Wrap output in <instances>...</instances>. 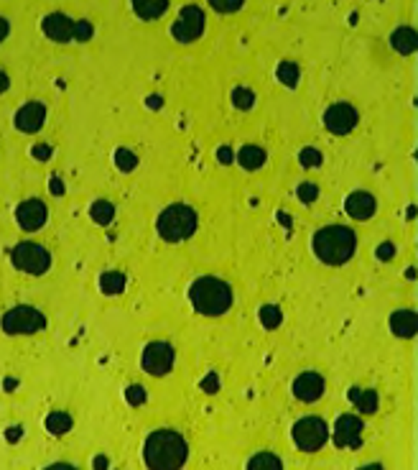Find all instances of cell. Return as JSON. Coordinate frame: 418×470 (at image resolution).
<instances>
[{
	"mask_svg": "<svg viewBox=\"0 0 418 470\" xmlns=\"http://www.w3.org/2000/svg\"><path fill=\"white\" fill-rule=\"evenodd\" d=\"M204 389H207V391H209V393H212L214 389H217V378H214V376L207 378V381H204Z\"/></svg>",
	"mask_w": 418,
	"mask_h": 470,
	"instance_id": "cell-40",
	"label": "cell"
},
{
	"mask_svg": "<svg viewBox=\"0 0 418 470\" xmlns=\"http://www.w3.org/2000/svg\"><path fill=\"white\" fill-rule=\"evenodd\" d=\"M248 470H283V462L281 457L273 453H258L250 457Z\"/></svg>",
	"mask_w": 418,
	"mask_h": 470,
	"instance_id": "cell-22",
	"label": "cell"
},
{
	"mask_svg": "<svg viewBox=\"0 0 418 470\" xmlns=\"http://www.w3.org/2000/svg\"><path fill=\"white\" fill-rule=\"evenodd\" d=\"M237 162L240 166L248 171H255L260 169L263 164H266V148L263 146H255V143H248V146L240 148V154H237Z\"/></svg>",
	"mask_w": 418,
	"mask_h": 470,
	"instance_id": "cell-19",
	"label": "cell"
},
{
	"mask_svg": "<svg viewBox=\"0 0 418 470\" xmlns=\"http://www.w3.org/2000/svg\"><path fill=\"white\" fill-rule=\"evenodd\" d=\"M281 320H283V315L275 304H266V307L260 309V322H263L266 330H275V327L281 324Z\"/></svg>",
	"mask_w": 418,
	"mask_h": 470,
	"instance_id": "cell-27",
	"label": "cell"
},
{
	"mask_svg": "<svg viewBox=\"0 0 418 470\" xmlns=\"http://www.w3.org/2000/svg\"><path fill=\"white\" fill-rule=\"evenodd\" d=\"M344 210H347V215L355 217V220H370L375 215V210H378V202L370 192H352L347 200H344Z\"/></svg>",
	"mask_w": 418,
	"mask_h": 470,
	"instance_id": "cell-16",
	"label": "cell"
},
{
	"mask_svg": "<svg viewBox=\"0 0 418 470\" xmlns=\"http://www.w3.org/2000/svg\"><path fill=\"white\" fill-rule=\"evenodd\" d=\"M44 470H79V468L69 465V462H54V465H49V468H44Z\"/></svg>",
	"mask_w": 418,
	"mask_h": 470,
	"instance_id": "cell-36",
	"label": "cell"
},
{
	"mask_svg": "<svg viewBox=\"0 0 418 470\" xmlns=\"http://www.w3.org/2000/svg\"><path fill=\"white\" fill-rule=\"evenodd\" d=\"M46 430L51 432V434H67L72 430V416L67 412H51V414L46 416Z\"/></svg>",
	"mask_w": 418,
	"mask_h": 470,
	"instance_id": "cell-23",
	"label": "cell"
},
{
	"mask_svg": "<svg viewBox=\"0 0 418 470\" xmlns=\"http://www.w3.org/2000/svg\"><path fill=\"white\" fill-rule=\"evenodd\" d=\"M357 120H360L357 110L352 108L350 102H332L327 113H324V125L335 136H347L357 125Z\"/></svg>",
	"mask_w": 418,
	"mask_h": 470,
	"instance_id": "cell-10",
	"label": "cell"
},
{
	"mask_svg": "<svg viewBox=\"0 0 418 470\" xmlns=\"http://www.w3.org/2000/svg\"><path fill=\"white\" fill-rule=\"evenodd\" d=\"M298 77H301V72H298L296 62H281L278 64V79H281L286 87H296Z\"/></svg>",
	"mask_w": 418,
	"mask_h": 470,
	"instance_id": "cell-26",
	"label": "cell"
},
{
	"mask_svg": "<svg viewBox=\"0 0 418 470\" xmlns=\"http://www.w3.org/2000/svg\"><path fill=\"white\" fill-rule=\"evenodd\" d=\"M324 389H327V381L319 376V373H314V370H306L301 376L294 381V393H296V399L301 401H316L324 396Z\"/></svg>",
	"mask_w": 418,
	"mask_h": 470,
	"instance_id": "cell-14",
	"label": "cell"
},
{
	"mask_svg": "<svg viewBox=\"0 0 418 470\" xmlns=\"http://www.w3.org/2000/svg\"><path fill=\"white\" fill-rule=\"evenodd\" d=\"M360 470H385V468H383L380 462H370V465H362Z\"/></svg>",
	"mask_w": 418,
	"mask_h": 470,
	"instance_id": "cell-41",
	"label": "cell"
},
{
	"mask_svg": "<svg viewBox=\"0 0 418 470\" xmlns=\"http://www.w3.org/2000/svg\"><path fill=\"white\" fill-rule=\"evenodd\" d=\"M133 10H136L138 18L153 21V18H161L166 13L168 3H163V0H138V3H133Z\"/></svg>",
	"mask_w": 418,
	"mask_h": 470,
	"instance_id": "cell-21",
	"label": "cell"
},
{
	"mask_svg": "<svg viewBox=\"0 0 418 470\" xmlns=\"http://www.w3.org/2000/svg\"><path fill=\"white\" fill-rule=\"evenodd\" d=\"M174 347L168 345V343H148L143 350V370L145 373H151V376H166L168 370L174 368Z\"/></svg>",
	"mask_w": 418,
	"mask_h": 470,
	"instance_id": "cell-9",
	"label": "cell"
},
{
	"mask_svg": "<svg viewBox=\"0 0 418 470\" xmlns=\"http://www.w3.org/2000/svg\"><path fill=\"white\" fill-rule=\"evenodd\" d=\"M316 197H319V187L314 182H306V185L298 187V200L301 202H314Z\"/></svg>",
	"mask_w": 418,
	"mask_h": 470,
	"instance_id": "cell-32",
	"label": "cell"
},
{
	"mask_svg": "<svg viewBox=\"0 0 418 470\" xmlns=\"http://www.w3.org/2000/svg\"><path fill=\"white\" fill-rule=\"evenodd\" d=\"M51 192L54 194H64V185H61V179H51Z\"/></svg>",
	"mask_w": 418,
	"mask_h": 470,
	"instance_id": "cell-38",
	"label": "cell"
},
{
	"mask_svg": "<svg viewBox=\"0 0 418 470\" xmlns=\"http://www.w3.org/2000/svg\"><path fill=\"white\" fill-rule=\"evenodd\" d=\"M10 261L18 271L23 274H31V276H41L49 271L51 266V256L46 251L44 246H38V243H18L13 248V253H10Z\"/></svg>",
	"mask_w": 418,
	"mask_h": 470,
	"instance_id": "cell-7",
	"label": "cell"
},
{
	"mask_svg": "<svg viewBox=\"0 0 418 470\" xmlns=\"http://www.w3.org/2000/svg\"><path fill=\"white\" fill-rule=\"evenodd\" d=\"M0 327L8 332V335H31V332H41L46 327V317L38 312L36 307H29V304H18V307L8 309L3 320H0Z\"/></svg>",
	"mask_w": 418,
	"mask_h": 470,
	"instance_id": "cell-5",
	"label": "cell"
},
{
	"mask_svg": "<svg viewBox=\"0 0 418 470\" xmlns=\"http://www.w3.org/2000/svg\"><path fill=\"white\" fill-rule=\"evenodd\" d=\"M390 330L396 332L398 338H413L418 330V320H416V312L411 309H398L390 315Z\"/></svg>",
	"mask_w": 418,
	"mask_h": 470,
	"instance_id": "cell-17",
	"label": "cell"
},
{
	"mask_svg": "<svg viewBox=\"0 0 418 470\" xmlns=\"http://www.w3.org/2000/svg\"><path fill=\"white\" fill-rule=\"evenodd\" d=\"M197 212L189 207V205H168L163 212L159 215V235L168 243H179V240H186L194 235L197 230Z\"/></svg>",
	"mask_w": 418,
	"mask_h": 470,
	"instance_id": "cell-4",
	"label": "cell"
},
{
	"mask_svg": "<svg viewBox=\"0 0 418 470\" xmlns=\"http://www.w3.org/2000/svg\"><path fill=\"white\" fill-rule=\"evenodd\" d=\"M33 156H36V159H49V156H51V146H49V143H41V146L33 148Z\"/></svg>",
	"mask_w": 418,
	"mask_h": 470,
	"instance_id": "cell-34",
	"label": "cell"
},
{
	"mask_svg": "<svg viewBox=\"0 0 418 470\" xmlns=\"http://www.w3.org/2000/svg\"><path fill=\"white\" fill-rule=\"evenodd\" d=\"M335 442L337 447H360L362 445V419L352 414H344L335 424Z\"/></svg>",
	"mask_w": 418,
	"mask_h": 470,
	"instance_id": "cell-11",
	"label": "cell"
},
{
	"mask_svg": "<svg viewBox=\"0 0 418 470\" xmlns=\"http://www.w3.org/2000/svg\"><path fill=\"white\" fill-rule=\"evenodd\" d=\"M350 399L352 404L362 412V414H375L378 412V391H373V389H350Z\"/></svg>",
	"mask_w": 418,
	"mask_h": 470,
	"instance_id": "cell-20",
	"label": "cell"
},
{
	"mask_svg": "<svg viewBox=\"0 0 418 470\" xmlns=\"http://www.w3.org/2000/svg\"><path fill=\"white\" fill-rule=\"evenodd\" d=\"M298 162H301V166H306V169H316V166H321V164H324V156H321L319 148L306 146L304 151L298 154Z\"/></svg>",
	"mask_w": 418,
	"mask_h": 470,
	"instance_id": "cell-28",
	"label": "cell"
},
{
	"mask_svg": "<svg viewBox=\"0 0 418 470\" xmlns=\"http://www.w3.org/2000/svg\"><path fill=\"white\" fill-rule=\"evenodd\" d=\"M390 44H393V49H396L398 54H413V52H416V44H418L416 31H413L411 26H401V29L393 31Z\"/></svg>",
	"mask_w": 418,
	"mask_h": 470,
	"instance_id": "cell-18",
	"label": "cell"
},
{
	"mask_svg": "<svg viewBox=\"0 0 418 470\" xmlns=\"http://www.w3.org/2000/svg\"><path fill=\"white\" fill-rule=\"evenodd\" d=\"M115 164H118V169L128 174V171H133L138 166V156L133 151H128V148H118L115 151Z\"/></svg>",
	"mask_w": 418,
	"mask_h": 470,
	"instance_id": "cell-29",
	"label": "cell"
},
{
	"mask_svg": "<svg viewBox=\"0 0 418 470\" xmlns=\"http://www.w3.org/2000/svg\"><path fill=\"white\" fill-rule=\"evenodd\" d=\"M99 289L105 294H120L125 289V276L118 274V271H105L99 276Z\"/></svg>",
	"mask_w": 418,
	"mask_h": 470,
	"instance_id": "cell-24",
	"label": "cell"
},
{
	"mask_svg": "<svg viewBox=\"0 0 418 470\" xmlns=\"http://www.w3.org/2000/svg\"><path fill=\"white\" fill-rule=\"evenodd\" d=\"M329 439V427L324 419L319 416H304L294 424V442H296L298 450L304 453H316L321 447L327 445Z\"/></svg>",
	"mask_w": 418,
	"mask_h": 470,
	"instance_id": "cell-6",
	"label": "cell"
},
{
	"mask_svg": "<svg viewBox=\"0 0 418 470\" xmlns=\"http://www.w3.org/2000/svg\"><path fill=\"white\" fill-rule=\"evenodd\" d=\"M8 31H10V26H8V21H6V18L0 16V41L6 39V36H8Z\"/></svg>",
	"mask_w": 418,
	"mask_h": 470,
	"instance_id": "cell-37",
	"label": "cell"
},
{
	"mask_svg": "<svg viewBox=\"0 0 418 470\" xmlns=\"http://www.w3.org/2000/svg\"><path fill=\"white\" fill-rule=\"evenodd\" d=\"M209 6H212L217 13H235V10L243 8V3H240V0H212Z\"/></svg>",
	"mask_w": 418,
	"mask_h": 470,
	"instance_id": "cell-31",
	"label": "cell"
},
{
	"mask_svg": "<svg viewBox=\"0 0 418 470\" xmlns=\"http://www.w3.org/2000/svg\"><path fill=\"white\" fill-rule=\"evenodd\" d=\"M46 120V108L41 102H26L15 113V128L23 133H36Z\"/></svg>",
	"mask_w": 418,
	"mask_h": 470,
	"instance_id": "cell-15",
	"label": "cell"
},
{
	"mask_svg": "<svg viewBox=\"0 0 418 470\" xmlns=\"http://www.w3.org/2000/svg\"><path fill=\"white\" fill-rule=\"evenodd\" d=\"M46 217H49V212H46V205L41 200H26L15 210V220H18V225H21L23 230H38V228H44Z\"/></svg>",
	"mask_w": 418,
	"mask_h": 470,
	"instance_id": "cell-12",
	"label": "cell"
},
{
	"mask_svg": "<svg viewBox=\"0 0 418 470\" xmlns=\"http://www.w3.org/2000/svg\"><path fill=\"white\" fill-rule=\"evenodd\" d=\"M8 85H10V79H8V75L3 70H0V93H6Z\"/></svg>",
	"mask_w": 418,
	"mask_h": 470,
	"instance_id": "cell-39",
	"label": "cell"
},
{
	"mask_svg": "<svg viewBox=\"0 0 418 470\" xmlns=\"http://www.w3.org/2000/svg\"><path fill=\"white\" fill-rule=\"evenodd\" d=\"M74 39L77 41L92 39V24L90 21H79V24H74Z\"/></svg>",
	"mask_w": 418,
	"mask_h": 470,
	"instance_id": "cell-33",
	"label": "cell"
},
{
	"mask_svg": "<svg viewBox=\"0 0 418 470\" xmlns=\"http://www.w3.org/2000/svg\"><path fill=\"white\" fill-rule=\"evenodd\" d=\"M41 26H44L46 36L56 44H67V41L74 39V21L67 13H49Z\"/></svg>",
	"mask_w": 418,
	"mask_h": 470,
	"instance_id": "cell-13",
	"label": "cell"
},
{
	"mask_svg": "<svg viewBox=\"0 0 418 470\" xmlns=\"http://www.w3.org/2000/svg\"><path fill=\"white\" fill-rule=\"evenodd\" d=\"M191 307L204 317H220L232 307V289L217 276H199L189 289Z\"/></svg>",
	"mask_w": 418,
	"mask_h": 470,
	"instance_id": "cell-3",
	"label": "cell"
},
{
	"mask_svg": "<svg viewBox=\"0 0 418 470\" xmlns=\"http://www.w3.org/2000/svg\"><path fill=\"white\" fill-rule=\"evenodd\" d=\"M189 455L186 439L176 430H156L143 445V460L148 470H179Z\"/></svg>",
	"mask_w": 418,
	"mask_h": 470,
	"instance_id": "cell-1",
	"label": "cell"
},
{
	"mask_svg": "<svg viewBox=\"0 0 418 470\" xmlns=\"http://www.w3.org/2000/svg\"><path fill=\"white\" fill-rule=\"evenodd\" d=\"M357 235L344 225H327L314 233V253L329 266H342L355 256Z\"/></svg>",
	"mask_w": 418,
	"mask_h": 470,
	"instance_id": "cell-2",
	"label": "cell"
},
{
	"mask_svg": "<svg viewBox=\"0 0 418 470\" xmlns=\"http://www.w3.org/2000/svg\"><path fill=\"white\" fill-rule=\"evenodd\" d=\"M232 102H235V108L240 110H250L255 105V95L250 90H245V87H237L235 93H232Z\"/></svg>",
	"mask_w": 418,
	"mask_h": 470,
	"instance_id": "cell-30",
	"label": "cell"
},
{
	"mask_svg": "<svg viewBox=\"0 0 418 470\" xmlns=\"http://www.w3.org/2000/svg\"><path fill=\"white\" fill-rule=\"evenodd\" d=\"M393 253H396L393 243H383V246L378 248V256H380V258H393Z\"/></svg>",
	"mask_w": 418,
	"mask_h": 470,
	"instance_id": "cell-35",
	"label": "cell"
},
{
	"mask_svg": "<svg viewBox=\"0 0 418 470\" xmlns=\"http://www.w3.org/2000/svg\"><path fill=\"white\" fill-rule=\"evenodd\" d=\"M204 29H207L204 10L197 8V6H186L174 21V26H171V33H174V39L179 44H191V41L202 39Z\"/></svg>",
	"mask_w": 418,
	"mask_h": 470,
	"instance_id": "cell-8",
	"label": "cell"
},
{
	"mask_svg": "<svg viewBox=\"0 0 418 470\" xmlns=\"http://www.w3.org/2000/svg\"><path fill=\"white\" fill-rule=\"evenodd\" d=\"M113 217H115V205H113V202L99 200V202H95V205H92V220H97L99 225L113 223Z\"/></svg>",
	"mask_w": 418,
	"mask_h": 470,
	"instance_id": "cell-25",
	"label": "cell"
}]
</instances>
